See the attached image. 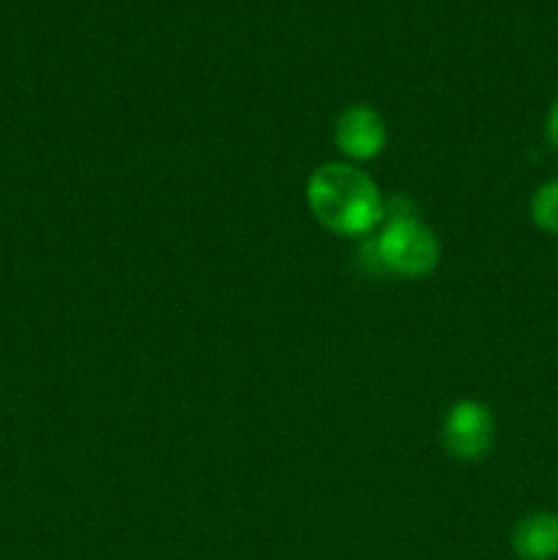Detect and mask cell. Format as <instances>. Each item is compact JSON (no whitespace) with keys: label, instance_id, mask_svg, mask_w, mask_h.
I'll return each mask as SVG.
<instances>
[{"label":"cell","instance_id":"cell-1","mask_svg":"<svg viewBox=\"0 0 558 560\" xmlns=\"http://www.w3.org/2000/svg\"><path fill=\"white\" fill-rule=\"evenodd\" d=\"M304 195L317 224L339 238H364L386 219V197L350 162H326L312 170Z\"/></svg>","mask_w":558,"mask_h":560},{"label":"cell","instance_id":"cell-2","mask_svg":"<svg viewBox=\"0 0 558 560\" xmlns=\"http://www.w3.org/2000/svg\"><path fill=\"white\" fill-rule=\"evenodd\" d=\"M370 266L399 279H425L441 266V241L410 211H386L383 230L364 246Z\"/></svg>","mask_w":558,"mask_h":560},{"label":"cell","instance_id":"cell-3","mask_svg":"<svg viewBox=\"0 0 558 560\" xmlns=\"http://www.w3.org/2000/svg\"><path fill=\"white\" fill-rule=\"evenodd\" d=\"M496 416L481 399H457L443 416L441 443L457 463H481L496 446Z\"/></svg>","mask_w":558,"mask_h":560},{"label":"cell","instance_id":"cell-4","mask_svg":"<svg viewBox=\"0 0 558 560\" xmlns=\"http://www.w3.org/2000/svg\"><path fill=\"white\" fill-rule=\"evenodd\" d=\"M334 145L350 164L372 162L388 145V126L370 104H350L334 120Z\"/></svg>","mask_w":558,"mask_h":560},{"label":"cell","instance_id":"cell-5","mask_svg":"<svg viewBox=\"0 0 558 560\" xmlns=\"http://www.w3.org/2000/svg\"><path fill=\"white\" fill-rule=\"evenodd\" d=\"M512 552L520 560H556L558 558V514L531 512L514 523L509 536Z\"/></svg>","mask_w":558,"mask_h":560},{"label":"cell","instance_id":"cell-6","mask_svg":"<svg viewBox=\"0 0 558 560\" xmlns=\"http://www.w3.org/2000/svg\"><path fill=\"white\" fill-rule=\"evenodd\" d=\"M528 217L536 230L547 235H558V178L536 186L528 202Z\"/></svg>","mask_w":558,"mask_h":560},{"label":"cell","instance_id":"cell-7","mask_svg":"<svg viewBox=\"0 0 558 560\" xmlns=\"http://www.w3.org/2000/svg\"><path fill=\"white\" fill-rule=\"evenodd\" d=\"M545 137L553 145V151H558V96L553 98V104L547 107L545 115Z\"/></svg>","mask_w":558,"mask_h":560}]
</instances>
